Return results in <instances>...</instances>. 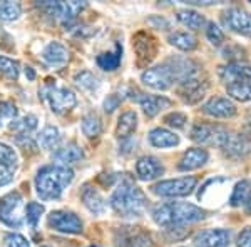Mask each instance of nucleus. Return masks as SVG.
I'll use <instances>...</instances> for the list:
<instances>
[{
  "label": "nucleus",
  "instance_id": "nucleus-24",
  "mask_svg": "<svg viewBox=\"0 0 251 247\" xmlns=\"http://www.w3.org/2000/svg\"><path fill=\"white\" fill-rule=\"evenodd\" d=\"M54 159L62 162V165L74 164V162H80L84 159V152L77 144L71 142V144L64 145V147L57 149V151L54 152Z\"/></svg>",
  "mask_w": 251,
  "mask_h": 247
},
{
  "label": "nucleus",
  "instance_id": "nucleus-47",
  "mask_svg": "<svg viewBox=\"0 0 251 247\" xmlns=\"http://www.w3.org/2000/svg\"><path fill=\"white\" fill-rule=\"evenodd\" d=\"M245 204H246V209H248L250 212H251V190H250V196H248V199H246Z\"/></svg>",
  "mask_w": 251,
  "mask_h": 247
},
{
  "label": "nucleus",
  "instance_id": "nucleus-37",
  "mask_svg": "<svg viewBox=\"0 0 251 247\" xmlns=\"http://www.w3.org/2000/svg\"><path fill=\"white\" fill-rule=\"evenodd\" d=\"M0 74H5L9 79L15 80L19 77V62L5 55H0Z\"/></svg>",
  "mask_w": 251,
  "mask_h": 247
},
{
  "label": "nucleus",
  "instance_id": "nucleus-18",
  "mask_svg": "<svg viewBox=\"0 0 251 247\" xmlns=\"http://www.w3.org/2000/svg\"><path fill=\"white\" fill-rule=\"evenodd\" d=\"M206 89H208L206 82H201L200 77H194V79H189L186 82L179 84V95L188 104H196L204 97Z\"/></svg>",
  "mask_w": 251,
  "mask_h": 247
},
{
  "label": "nucleus",
  "instance_id": "nucleus-45",
  "mask_svg": "<svg viewBox=\"0 0 251 247\" xmlns=\"http://www.w3.org/2000/svg\"><path fill=\"white\" fill-rule=\"evenodd\" d=\"M238 247H251V227H246L238 236Z\"/></svg>",
  "mask_w": 251,
  "mask_h": 247
},
{
  "label": "nucleus",
  "instance_id": "nucleus-5",
  "mask_svg": "<svg viewBox=\"0 0 251 247\" xmlns=\"http://www.w3.org/2000/svg\"><path fill=\"white\" fill-rule=\"evenodd\" d=\"M40 94L47 100L52 112H55V114H64V112L74 109L75 104H77V99H75L74 92L69 90L66 87L46 86L40 90Z\"/></svg>",
  "mask_w": 251,
  "mask_h": 247
},
{
  "label": "nucleus",
  "instance_id": "nucleus-3",
  "mask_svg": "<svg viewBox=\"0 0 251 247\" xmlns=\"http://www.w3.org/2000/svg\"><path fill=\"white\" fill-rule=\"evenodd\" d=\"M152 219L161 227H179L184 224L203 221L204 210L188 202H168L154 207Z\"/></svg>",
  "mask_w": 251,
  "mask_h": 247
},
{
  "label": "nucleus",
  "instance_id": "nucleus-22",
  "mask_svg": "<svg viewBox=\"0 0 251 247\" xmlns=\"http://www.w3.org/2000/svg\"><path fill=\"white\" fill-rule=\"evenodd\" d=\"M149 142H151L154 147L159 149H168V147H176L179 144V137L174 132L168 131V129H152L149 132Z\"/></svg>",
  "mask_w": 251,
  "mask_h": 247
},
{
  "label": "nucleus",
  "instance_id": "nucleus-17",
  "mask_svg": "<svg viewBox=\"0 0 251 247\" xmlns=\"http://www.w3.org/2000/svg\"><path fill=\"white\" fill-rule=\"evenodd\" d=\"M221 149H223V152L229 157H243L250 152L251 144H250V140L243 135V134L229 132Z\"/></svg>",
  "mask_w": 251,
  "mask_h": 247
},
{
  "label": "nucleus",
  "instance_id": "nucleus-35",
  "mask_svg": "<svg viewBox=\"0 0 251 247\" xmlns=\"http://www.w3.org/2000/svg\"><path fill=\"white\" fill-rule=\"evenodd\" d=\"M35 127H37V117L35 115H25L20 120H14V122L10 124L12 131H17L20 134H29L34 131Z\"/></svg>",
  "mask_w": 251,
  "mask_h": 247
},
{
  "label": "nucleus",
  "instance_id": "nucleus-27",
  "mask_svg": "<svg viewBox=\"0 0 251 247\" xmlns=\"http://www.w3.org/2000/svg\"><path fill=\"white\" fill-rule=\"evenodd\" d=\"M121 59H123V47L117 44L114 52H104L97 57V66H99L102 70H116L121 64Z\"/></svg>",
  "mask_w": 251,
  "mask_h": 247
},
{
  "label": "nucleus",
  "instance_id": "nucleus-29",
  "mask_svg": "<svg viewBox=\"0 0 251 247\" xmlns=\"http://www.w3.org/2000/svg\"><path fill=\"white\" fill-rule=\"evenodd\" d=\"M177 20L191 30H200L206 25L204 17L196 10H179L177 12Z\"/></svg>",
  "mask_w": 251,
  "mask_h": 247
},
{
  "label": "nucleus",
  "instance_id": "nucleus-13",
  "mask_svg": "<svg viewBox=\"0 0 251 247\" xmlns=\"http://www.w3.org/2000/svg\"><path fill=\"white\" fill-rule=\"evenodd\" d=\"M223 23H225L229 30L236 32V34L251 37V14L250 12L238 9V7H233V9L225 12V15H223Z\"/></svg>",
  "mask_w": 251,
  "mask_h": 247
},
{
  "label": "nucleus",
  "instance_id": "nucleus-48",
  "mask_svg": "<svg viewBox=\"0 0 251 247\" xmlns=\"http://www.w3.org/2000/svg\"><path fill=\"white\" fill-rule=\"evenodd\" d=\"M250 122H251V111H250Z\"/></svg>",
  "mask_w": 251,
  "mask_h": 247
},
{
  "label": "nucleus",
  "instance_id": "nucleus-33",
  "mask_svg": "<svg viewBox=\"0 0 251 247\" xmlns=\"http://www.w3.org/2000/svg\"><path fill=\"white\" fill-rule=\"evenodd\" d=\"M102 131V125H100L99 117L96 114H87L82 119V132L86 134L87 137H97Z\"/></svg>",
  "mask_w": 251,
  "mask_h": 247
},
{
  "label": "nucleus",
  "instance_id": "nucleus-8",
  "mask_svg": "<svg viewBox=\"0 0 251 247\" xmlns=\"http://www.w3.org/2000/svg\"><path fill=\"white\" fill-rule=\"evenodd\" d=\"M22 207V196L19 192H10L0 199V221L9 227H20L22 216L19 214Z\"/></svg>",
  "mask_w": 251,
  "mask_h": 247
},
{
  "label": "nucleus",
  "instance_id": "nucleus-44",
  "mask_svg": "<svg viewBox=\"0 0 251 247\" xmlns=\"http://www.w3.org/2000/svg\"><path fill=\"white\" fill-rule=\"evenodd\" d=\"M12 179H14V169L0 165V187H2V185L10 184Z\"/></svg>",
  "mask_w": 251,
  "mask_h": 247
},
{
  "label": "nucleus",
  "instance_id": "nucleus-39",
  "mask_svg": "<svg viewBox=\"0 0 251 247\" xmlns=\"http://www.w3.org/2000/svg\"><path fill=\"white\" fill-rule=\"evenodd\" d=\"M17 117V107L12 102H0V127L7 122H14Z\"/></svg>",
  "mask_w": 251,
  "mask_h": 247
},
{
  "label": "nucleus",
  "instance_id": "nucleus-9",
  "mask_svg": "<svg viewBox=\"0 0 251 247\" xmlns=\"http://www.w3.org/2000/svg\"><path fill=\"white\" fill-rule=\"evenodd\" d=\"M47 224H49V227L57 230V232H64V234L82 232V221H80L74 212H67V210H55V212H50V216L47 219Z\"/></svg>",
  "mask_w": 251,
  "mask_h": 247
},
{
  "label": "nucleus",
  "instance_id": "nucleus-2",
  "mask_svg": "<svg viewBox=\"0 0 251 247\" xmlns=\"http://www.w3.org/2000/svg\"><path fill=\"white\" fill-rule=\"evenodd\" d=\"M111 207L123 217H141L148 207V199L132 180L124 179L111 196Z\"/></svg>",
  "mask_w": 251,
  "mask_h": 247
},
{
  "label": "nucleus",
  "instance_id": "nucleus-36",
  "mask_svg": "<svg viewBox=\"0 0 251 247\" xmlns=\"http://www.w3.org/2000/svg\"><path fill=\"white\" fill-rule=\"evenodd\" d=\"M44 214V205L39 204V202H29L25 207V219L29 222L30 227H37L40 216Z\"/></svg>",
  "mask_w": 251,
  "mask_h": 247
},
{
  "label": "nucleus",
  "instance_id": "nucleus-31",
  "mask_svg": "<svg viewBox=\"0 0 251 247\" xmlns=\"http://www.w3.org/2000/svg\"><path fill=\"white\" fill-rule=\"evenodd\" d=\"M22 15V7L17 2H0V20L3 22H12V20H17Z\"/></svg>",
  "mask_w": 251,
  "mask_h": 247
},
{
  "label": "nucleus",
  "instance_id": "nucleus-15",
  "mask_svg": "<svg viewBox=\"0 0 251 247\" xmlns=\"http://www.w3.org/2000/svg\"><path fill=\"white\" fill-rule=\"evenodd\" d=\"M203 112L211 117H218V119H229V117L236 115V105L226 97H214L204 104Z\"/></svg>",
  "mask_w": 251,
  "mask_h": 247
},
{
  "label": "nucleus",
  "instance_id": "nucleus-46",
  "mask_svg": "<svg viewBox=\"0 0 251 247\" xmlns=\"http://www.w3.org/2000/svg\"><path fill=\"white\" fill-rule=\"evenodd\" d=\"M25 75L29 77V80H34L35 79V74H34V70H32L30 67H25Z\"/></svg>",
  "mask_w": 251,
  "mask_h": 247
},
{
  "label": "nucleus",
  "instance_id": "nucleus-7",
  "mask_svg": "<svg viewBox=\"0 0 251 247\" xmlns=\"http://www.w3.org/2000/svg\"><path fill=\"white\" fill-rule=\"evenodd\" d=\"M229 131L220 125H208V124H196L191 129V139L198 144L203 145H216V147H223L226 137H228Z\"/></svg>",
  "mask_w": 251,
  "mask_h": 247
},
{
  "label": "nucleus",
  "instance_id": "nucleus-42",
  "mask_svg": "<svg viewBox=\"0 0 251 247\" xmlns=\"http://www.w3.org/2000/svg\"><path fill=\"white\" fill-rule=\"evenodd\" d=\"M7 247H30L29 241L20 234H9L7 236Z\"/></svg>",
  "mask_w": 251,
  "mask_h": 247
},
{
  "label": "nucleus",
  "instance_id": "nucleus-1",
  "mask_svg": "<svg viewBox=\"0 0 251 247\" xmlns=\"http://www.w3.org/2000/svg\"><path fill=\"white\" fill-rule=\"evenodd\" d=\"M74 179V172L67 165H46L35 176V192L42 201H55Z\"/></svg>",
  "mask_w": 251,
  "mask_h": 247
},
{
  "label": "nucleus",
  "instance_id": "nucleus-12",
  "mask_svg": "<svg viewBox=\"0 0 251 247\" xmlns=\"http://www.w3.org/2000/svg\"><path fill=\"white\" fill-rule=\"evenodd\" d=\"M141 80H143L148 87L154 89V90H168V89L176 82L171 68L166 66V64L164 66L152 67V68L144 70L143 75H141Z\"/></svg>",
  "mask_w": 251,
  "mask_h": 247
},
{
  "label": "nucleus",
  "instance_id": "nucleus-32",
  "mask_svg": "<svg viewBox=\"0 0 251 247\" xmlns=\"http://www.w3.org/2000/svg\"><path fill=\"white\" fill-rule=\"evenodd\" d=\"M75 84L86 92H94L99 89V80H97V77L94 74H91L89 70H84L75 75Z\"/></svg>",
  "mask_w": 251,
  "mask_h": 247
},
{
  "label": "nucleus",
  "instance_id": "nucleus-10",
  "mask_svg": "<svg viewBox=\"0 0 251 247\" xmlns=\"http://www.w3.org/2000/svg\"><path fill=\"white\" fill-rule=\"evenodd\" d=\"M116 247H152L151 236L139 227H119L114 232Z\"/></svg>",
  "mask_w": 251,
  "mask_h": 247
},
{
  "label": "nucleus",
  "instance_id": "nucleus-4",
  "mask_svg": "<svg viewBox=\"0 0 251 247\" xmlns=\"http://www.w3.org/2000/svg\"><path fill=\"white\" fill-rule=\"evenodd\" d=\"M228 95L241 102L251 100V66L245 62H231L220 70Z\"/></svg>",
  "mask_w": 251,
  "mask_h": 247
},
{
  "label": "nucleus",
  "instance_id": "nucleus-14",
  "mask_svg": "<svg viewBox=\"0 0 251 247\" xmlns=\"http://www.w3.org/2000/svg\"><path fill=\"white\" fill-rule=\"evenodd\" d=\"M231 242V232L226 229H208L194 237L196 247H226Z\"/></svg>",
  "mask_w": 251,
  "mask_h": 247
},
{
  "label": "nucleus",
  "instance_id": "nucleus-38",
  "mask_svg": "<svg viewBox=\"0 0 251 247\" xmlns=\"http://www.w3.org/2000/svg\"><path fill=\"white\" fill-rule=\"evenodd\" d=\"M17 154L12 147H9L7 144H2L0 142V165L3 167H10L14 169L17 165Z\"/></svg>",
  "mask_w": 251,
  "mask_h": 247
},
{
  "label": "nucleus",
  "instance_id": "nucleus-25",
  "mask_svg": "<svg viewBox=\"0 0 251 247\" xmlns=\"http://www.w3.org/2000/svg\"><path fill=\"white\" fill-rule=\"evenodd\" d=\"M137 127V114L134 111H127L119 117V122H117L116 135L119 139H127Z\"/></svg>",
  "mask_w": 251,
  "mask_h": 247
},
{
  "label": "nucleus",
  "instance_id": "nucleus-43",
  "mask_svg": "<svg viewBox=\"0 0 251 247\" xmlns=\"http://www.w3.org/2000/svg\"><path fill=\"white\" fill-rule=\"evenodd\" d=\"M121 97L117 95V94H112V95H107V99L104 100V111L106 112H112V111H116L117 107L121 105Z\"/></svg>",
  "mask_w": 251,
  "mask_h": 247
},
{
  "label": "nucleus",
  "instance_id": "nucleus-21",
  "mask_svg": "<svg viewBox=\"0 0 251 247\" xmlns=\"http://www.w3.org/2000/svg\"><path fill=\"white\" fill-rule=\"evenodd\" d=\"M42 59L52 67H62L69 59L67 48L59 42H50L42 50Z\"/></svg>",
  "mask_w": 251,
  "mask_h": 247
},
{
  "label": "nucleus",
  "instance_id": "nucleus-49",
  "mask_svg": "<svg viewBox=\"0 0 251 247\" xmlns=\"http://www.w3.org/2000/svg\"><path fill=\"white\" fill-rule=\"evenodd\" d=\"M44 247H49V246H44Z\"/></svg>",
  "mask_w": 251,
  "mask_h": 247
},
{
  "label": "nucleus",
  "instance_id": "nucleus-11",
  "mask_svg": "<svg viewBox=\"0 0 251 247\" xmlns=\"http://www.w3.org/2000/svg\"><path fill=\"white\" fill-rule=\"evenodd\" d=\"M132 40H134L132 45H134L137 55V66L144 67L148 64H151L157 54V40L151 34H148V32H139Z\"/></svg>",
  "mask_w": 251,
  "mask_h": 247
},
{
  "label": "nucleus",
  "instance_id": "nucleus-26",
  "mask_svg": "<svg viewBox=\"0 0 251 247\" xmlns=\"http://www.w3.org/2000/svg\"><path fill=\"white\" fill-rule=\"evenodd\" d=\"M168 40L171 45L177 47L179 50L184 52H191L198 47L196 37L193 34H189V32H173V34H169Z\"/></svg>",
  "mask_w": 251,
  "mask_h": 247
},
{
  "label": "nucleus",
  "instance_id": "nucleus-34",
  "mask_svg": "<svg viewBox=\"0 0 251 247\" xmlns=\"http://www.w3.org/2000/svg\"><path fill=\"white\" fill-rule=\"evenodd\" d=\"M250 187H251V185H250L248 180L238 182V184L234 185V190L231 194V199H229V204L236 207V205L246 202V199H248V196H250Z\"/></svg>",
  "mask_w": 251,
  "mask_h": 247
},
{
  "label": "nucleus",
  "instance_id": "nucleus-30",
  "mask_svg": "<svg viewBox=\"0 0 251 247\" xmlns=\"http://www.w3.org/2000/svg\"><path fill=\"white\" fill-rule=\"evenodd\" d=\"M60 140V132L57 127H52V125H49V127L44 129L42 132L39 134V145L42 149H46V151H50V149H54L55 145L59 144Z\"/></svg>",
  "mask_w": 251,
  "mask_h": 247
},
{
  "label": "nucleus",
  "instance_id": "nucleus-6",
  "mask_svg": "<svg viewBox=\"0 0 251 247\" xmlns=\"http://www.w3.org/2000/svg\"><path fill=\"white\" fill-rule=\"evenodd\" d=\"M196 177H181V179L161 180L152 187V192L161 197H186L196 187Z\"/></svg>",
  "mask_w": 251,
  "mask_h": 247
},
{
  "label": "nucleus",
  "instance_id": "nucleus-41",
  "mask_svg": "<svg viewBox=\"0 0 251 247\" xmlns=\"http://www.w3.org/2000/svg\"><path fill=\"white\" fill-rule=\"evenodd\" d=\"M164 122L168 125H171V127L183 129L184 124L188 122V117L184 114H181V112H171V114H168L164 117Z\"/></svg>",
  "mask_w": 251,
  "mask_h": 247
},
{
  "label": "nucleus",
  "instance_id": "nucleus-40",
  "mask_svg": "<svg viewBox=\"0 0 251 247\" xmlns=\"http://www.w3.org/2000/svg\"><path fill=\"white\" fill-rule=\"evenodd\" d=\"M206 37L213 45H221V42L225 40V34L214 22H208L206 23Z\"/></svg>",
  "mask_w": 251,
  "mask_h": 247
},
{
  "label": "nucleus",
  "instance_id": "nucleus-19",
  "mask_svg": "<svg viewBox=\"0 0 251 247\" xmlns=\"http://www.w3.org/2000/svg\"><path fill=\"white\" fill-rule=\"evenodd\" d=\"M136 100L143 107L144 114L148 117H154L159 114L163 109L171 105V100L161 95H149V94H139L136 95Z\"/></svg>",
  "mask_w": 251,
  "mask_h": 247
},
{
  "label": "nucleus",
  "instance_id": "nucleus-23",
  "mask_svg": "<svg viewBox=\"0 0 251 247\" xmlns=\"http://www.w3.org/2000/svg\"><path fill=\"white\" fill-rule=\"evenodd\" d=\"M82 202L92 214H102L106 210V201L100 196V192L91 185H86L82 190Z\"/></svg>",
  "mask_w": 251,
  "mask_h": 247
},
{
  "label": "nucleus",
  "instance_id": "nucleus-28",
  "mask_svg": "<svg viewBox=\"0 0 251 247\" xmlns=\"http://www.w3.org/2000/svg\"><path fill=\"white\" fill-rule=\"evenodd\" d=\"M87 3L86 2H62V10H60V17L59 20L64 23L66 27L71 25L77 15L86 9Z\"/></svg>",
  "mask_w": 251,
  "mask_h": 247
},
{
  "label": "nucleus",
  "instance_id": "nucleus-16",
  "mask_svg": "<svg viewBox=\"0 0 251 247\" xmlns=\"http://www.w3.org/2000/svg\"><path fill=\"white\" fill-rule=\"evenodd\" d=\"M164 167L156 157L152 156H144L137 160L136 164V174L141 180H152L157 179L159 176H163Z\"/></svg>",
  "mask_w": 251,
  "mask_h": 247
},
{
  "label": "nucleus",
  "instance_id": "nucleus-20",
  "mask_svg": "<svg viewBox=\"0 0 251 247\" xmlns=\"http://www.w3.org/2000/svg\"><path fill=\"white\" fill-rule=\"evenodd\" d=\"M208 157L209 156L204 149H189L181 157L177 169L179 171H194V169H200L201 165H204L208 162Z\"/></svg>",
  "mask_w": 251,
  "mask_h": 247
}]
</instances>
